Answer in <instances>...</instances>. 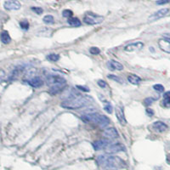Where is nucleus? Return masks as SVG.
Here are the masks:
<instances>
[{
  "instance_id": "25",
  "label": "nucleus",
  "mask_w": 170,
  "mask_h": 170,
  "mask_svg": "<svg viewBox=\"0 0 170 170\" xmlns=\"http://www.w3.org/2000/svg\"><path fill=\"white\" fill-rule=\"evenodd\" d=\"M62 16L63 17H66V18H71L73 16V12L70 10H65L62 11Z\"/></svg>"
},
{
  "instance_id": "20",
  "label": "nucleus",
  "mask_w": 170,
  "mask_h": 170,
  "mask_svg": "<svg viewBox=\"0 0 170 170\" xmlns=\"http://www.w3.org/2000/svg\"><path fill=\"white\" fill-rule=\"evenodd\" d=\"M1 41H2V43H4V44H8L10 43V34L7 31H4L3 33H1Z\"/></svg>"
},
{
  "instance_id": "29",
  "label": "nucleus",
  "mask_w": 170,
  "mask_h": 170,
  "mask_svg": "<svg viewBox=\"0 0 170 170\" xmlns=\"http://www.w3.org/2000/svg\"><path fill=\"white\" fill-rule=\"evenodd\" d=\"M89 52H90V54H92V55H97L100 53V50H99V48H97V47H92V48L89 49Z\"/></svg>"
},
{
  "instance_id": "38",
  "label": "nucleus",
  "mask_w": 170,
  "mask_h": 170,
  "mask_svg": "<svg viewBox=\"0 0 170 170\" xmlns=\"http://www.w3.org/2000/svg\"><path fill=\"white\" fill-rule=\"evenodd\" d=\"M166 162L169 165H170V153H169L166 157Z\"/></svg>"
},
{
  "instance_id": "36",
  "label": "nucleus",
  "mask_w": 170,
  "mask_h": 170,
  "mask_svg": "<svg viewBox=\"0 0 170 170\" xmlns=\"http://www.w3.org/2000/svg\"><path fill=\"white\" fill-rule=\"evenodd\" d=\"M146 114L149 116V117H151V116L154 115V111L153 110L150 109V108H147L146 109Z\"/></svg>"
},
{
  "instance_id": "32",
  "label": "nucleus",
  "mask_w": 170,
  "mask_h": 170,
  "mask_svg": "<svg viewBox=\"0 0 170 170\" xmlns=\"http://www.w3.org/2000/svg\"><path fill=\"white\" fill-rule=\"evenodd\" d=\"M170 0H157L156 2V4L157 5H164V4H169Z\"/></svg>"
},
{
  "instance_id": "17",
  "label": "nucleus",
  "mask_w": 170,
  "mask_h": 170,
  "mask_svg": "<svg viewBox=\"0 0 170 170\" xmlns=\"http://www.w3.org/2000/svg\"><path fill=\"white\" fill-rule=\"evenodd\" d=\"M66 85V83L64 84H56V85H53L50 89V93L51 94H57L60 93L63 89H64V86Z\"/></svg>"
},
{
  "instance_id": "23",
  "label": "nucleus",
  "mask_w": 170,
  "mask_h": 170,
  "mask_svg": "<svg viewBox=\"0 0 170 170\" xmlns=\"http://www.w3.org/2000/svg\"><path fill=\"white\" fill-rule=\"evenodd\" d=\"M47 59L50 61H53V62H56L60 60V55H56V54H50V55H47Z\"/></svg>"
},
{
  "instance_id": "33",
  "label": "nucleus",
  "mask_w": 170,
  "mask_h": 170,
  "mask_svg": "<svg viewBox=\"0 0 170 170\" xmlns=\"http://www.w3.org/2000/svg\"><path fill=\"white\" fill-rule=\"evenodd\" d=\"M77 88H78L79 90L81 91H83V92H88L89 91V88L86 86H81V85H77Z\"/></svg>"
},
{
  "instance_id": "37",
  "label": "nucleus",
  "mask_w": 170,
  "mask_h": 170,
  "mask_svg": "<svg viewBox=\"0 0 170 170\" xmlns=\"http://www.w3.org/2000/svg\"><path fill=\"white\" fill-rule=\"evenodd\" d=\"M163 38H164L165 39H167V40L170 41V33H164V34H163Z\"/></svg>"
},
{
  "instance_id": "6",
  "label": "nucleus",
  "mask_w": 170,
  "mask_h": 170,
  "mask_svg": "<svg viewBox=\"0 0 170 170\" xmlns=\"http://www.w3.org/2000/svg\"><path fill=\"white\" fill-rule=\"evenodd\" d=\"M126 150L125 146L121 144V143H115V144H111L106 148L105 151L108 154L110 153H117V152H121V151H124Z\"/></svg>"
},
{
  "instance_id": "34",
  "label": "nucleus",
  "mask_w": 170,
  "mask_h": 170,
  "mask_svg": "<svg viewBox=\"0 0 170 170\" xmlns=\"http://www.w3.org/2000/svg\"><path fill=\"white\" fill-rule=\"evenodd\" d=\"M97 83H98V85H99L100 88H104L106 87V82H105L104 80H98V82H97Z\"/></svg>"
},
{
  "instance_id": "3",
  "label": "nucleus",
  "mask_w": 170,
  "mask_h": 170,
  "mask_svg": "<svg viewBox=\"0 0 170 170\" xmlns=\"http://www.w3.org/2000/svg\"><path fill=\"white\" fill-rule=\"evenodd\" d=\"M82 120L94 122L101 128H105L110 124V120L106 116L100 115L98 113H88V114L82 116Z\"/></svg>"
},
{
  "instance_id": "12",
  "label": "nucleus",
  "mask_w": 170,
  "mask_h": 170,
  "mask_svg": "<svg viewBox=\"0 0 170 170\" xmlns=\"http://www.w3.org/2000/svg\"><path fill=\"white\" fill-rule=\"evenodd\" d=\"M144 47V44L142 42H135L133 44H128L124 48V50L127 52H134V51H140Z\"/></svg>"
},
{
  "instance_id": "11",
  "label": "nucleus",
  "mask_w": 170,
  "mask_h": 170,
  "mask_svg": "<svg viewBox=\"0 0 170 170\" xmlns=\"http://www.w3.org/2000/svg\"><path fill=\"white\" fill-rule=\"evenodd\" d=\"M151 128L154 131L157 132V133H163L168 129V125L162 121H157L152 123Z\"/></svg>"
},
{
  "instance_id": "14",
  "label": "nucleus",
  "mask_w": 170,
  "mask_h": 170,
  "mask_svg": "<svg viewBox=\"0 0 170 170\" xmlns=\"http://www.w3.org/2000/svg\"><path fill=\"white\" fill-rule=\"evenodd\" d=\"M109 146V141L107 140H99L93 143V147L95 151H100L105 149Z\"/></svg>"
},
{
  "instance_id": "1",
  "label": "nucleus",
  "mask_w": 170,
  "mask_h": 170,
  "mask_svg": "<svg viewBox=\"0 0 170 170\" xmlns=\"http://www.w3.org/2000/svg\"><path fill=\"white\" fill-rule=\"evenodd\" d=\"M90 100H92V98L89 96H83L75 91H71V94L68 96V98L62 101L61 106L66 109L76 110L83 107Z\"/></svg>"
},
{
  "instance_id": "10",
  "label": "nucleus",
  "mask_w": 170,
  "mask_h": 170,
  "mask_svg": "<svg viewBox=\"0 0 170 170\" xmlns=\"http://www.w3.org/2000/svg\"><path fill=\"white\" fill-rule=\"evenodd\" d=\"M27 82L33 88H39L44 84V80L39 76H34V77H31L30 79L27 80Z\"/></svg>"
},
{
  "instance_id": "24",
  "label": "nucleus",
  "mask_w": 170,
  "mask_h": 170,
  "mask_svg": "<svg viewBox=\"0 0 170 170\" xmlns=\"http://www.w3.org/2000/svg\"><path fill=\"white\" fill-rule=\"evenodd\" d=\"M20 27H22V29L27 31V30L29 29V22H28L27 21H26V20L22 21V22H20Z\"/></svg>"
},
{
  "instance_id": "26",
  "label": "nucleus",
  "mask_w": 170,
  "mask_h": 170,
  "mask_svg": "<svg viewBox=\"0 0 170 170\" xmlns=\"http://www.w3.org/2000/svg\"><path fill=\"white\" fill-rule=\"evenodd\" d=\"M156 100V99H154L152 97H148V98H146V99H145L144 100V105H146V106H149V105H151L153 103L154 101Z\"/></svg>"
},
{
  "instance_id": "18",
  "label": "nucleus",
  "mask_w": 170,
  "mask_h": 170,
  "mask_svg": "<svg viewBox=\"0 0 170 170\" xmlns=\"http://www.w3.org/2000/svg\"><path fill=\"white\" fill-rule=\"evenodd\" d=\"M128 81L134 84V85H138L140 82H141V78L140 77H138L137 75H134V74H131V75H128Z\"/></svg>"
},
{
  "instance_id": "15",
  "label": "nucleus",
  "mask_w": 170,
  "mask_h": 170,
  "mask_svg": "<svg viewBox=\"0 0 170 170\" xmlns=\"http://www.w3.org/2000/svg\"><path fill=\"white\" fill-rule=\"evenodd\" d=\"M103 135L107 139H111V140H115L117 138H118V133L117 131L115 128H106L103 133Z\"/></svg>"
},
{
  "instance_id": "13",
  "label": "nucleus",
  "mask_w": 170,
  "mask_h": 170,
  "mask_svg": "<svg viewBox=\"0 0 170 170\" xmlns=\"http://www.w3.org/2000/svg\"><path fill=\"white\" fill-rule=\"evenodd\" d=\"M106 66L110 71H122L123 69V66L120 62L114 60H109L106 64Z\"/></svg>"
},
{
  "instance_id": "39",
  "label": "nucleus",
  "mask_w": 170,
  "mask_h": 170,
  "mask_svg": "<svg viewBox=\"0 0 170 170\" xmlns=\"http://www.w3.org/2000/svg\"><path fill=\"white\" fill-rule=\"evenodd\" d=\"M109 170H116V169H109Z\"/></svg>"
},
{
  "instance_id": "19",
  "label": "nucleus",
  "mask_w": 170,
  "mask_h": 170,
  "mask_svg": "<svg viewBox=\"0 0 170 170\" xmlns=\"http://www.w3.org/2000/svg\"><path fill=\"white\" fill-rule=\"evenodd\" d=\"M163 105L166 108H169L170 107V91L165 92L163 94V100L162 102Z\"/></svg>"
},
{
  "instance_id": "30",
  "label": "nucleus",
  "mask_w": 170,
  "mask_h": 170,
  "mask_svg": "<svg viewBox=\"0 0 170 170\" xmlns=\"http://www.w3.org/2000/svg\"><path fill=\"white\" fill-rule=\"evenodd\" d=\"M31 10H32L33 12H35L36 14H38V15H42L43 12H44V10H43L42 8H40V7H32Z\"/></svg>"
},
{
  "instance_id": "27",
  "label": "nucleus",
  "mask_w": 170,
  "mask_h": 170,
  "mask_svg": "<svg viewBox=\"0 0 170 170\" xmlns=\"http://www.w3.org/2000/svg\"><path fill=\"white\" fill-rule=\"evenodd\" d=\"M107 77H109L110 79H111V80H113V81H115V82H119V83H122V82H123V80H122L121 77H117V76H116V75H108Z\"/></svg>"
},
{
  "instance_id": "22",
  "label": "nucleus",
  "mask_w": 170,
  "mask_h": 170,
  "mask_svg": "<svg viewBox=\"0 0 170 170\" xmlns=\"http://www.w3.org/2000/svg\"><path fill=\"white\" fill-rule=\"evenodd\" d=\"M43 21H44V22L45 24H54L55 19H54V17L52 16L48 15V16H45L44 17Z\"/></svg>"
},
{
  "instance_id": "5",
  "label": "nucleus",
  "mask_w": 170,
  "mask_h": 170,
  "mask_svg": "<svg viewBox=\"0 0 170 170\" xmlns=\"http://www.w3.org/2000/svg\"><path fill=\"white\" fill-rule=\"evenodd\" d=\"M169 13V9L168 8H163V9H161L159 10H157V12H155L154 14H152L151 16H150L148 18L149 22H153L156 21H158L160 19L165 17Z\"/></svg>"
},
{
  "instance_id": "16",
  "label": "nucleus",
  "mask_w": 170,
  "mask_h": 170,
  "mask_svg": "<svg viewBox=\"0 0 170 170\" xmlns=\"http://www.w3.org/2000/svg\"><path fill=\"white\" fill-rule=\"evenodd\" d=\"M158 46L162 51L170 54V41L165 39H160L158 40Z\"/></svg>"
},
{
  "instance_id": "8",
  "label": "nucleus",
  "mask_w": 170,
  "mask_h": 170,
  "mask_svg": "<svg viewBox=\"0 0 170 170\" xmlns=\"http://www.w3.org/2000/svg\"><path fill=\"white\" fill-rule=\"evenodd\" d=\"M115 113L116 117H117L118 122H120L121 125H122V126L126 125L127 121L126 118H125V115H124L123 108L122 106H120V105H117L115 107Z\"/></svg>"
},
{
  "instance_id": "9",
  "label": "nucleus",
  "mask_w": 170,
  "mask_h": 170,
  "mask_svg": "<svg viewBox=\"0 0 170 170\" xmlns=\"http://www.w3.org/2000/svg\"><path fill=\"white\" fill-rule=\"evenodd\" d=\"M46 82L49 85H56V84H64L66 83V79L60 76H48L46 77Z\"/></svg>"
},
{
  "instance_id": "21",
  "label": "nucleus",
  "mask_w": 170,
  "mask_h": 170,
  "mask_svg": "<svg viewBox=\"0 0 170 170\" xmlns=\"http://www.w3.org/2000/svg\"><path fill=\"white\" fill-rule=\"evenodd\" d=\"M68 24L71 26V27H80L81 26V22L79 21V19H77V17H71V18H69L68 19Z\"/></svg>"
},
{
  "instance_id": "35",
  "label": "nucleus",
  "mask_w": 170,
  "mask_h": 170,
  "mask_svg": "<svg viewBox=\"0 0 170 170\" xmlns=\"http://www.w3.org/2000/svg\"><path fill=\"white\" fill-rule=\"evenodd\" d=\"M4 77H5V72L0 69V82H2L4 80Z\"/></svg>"
},
{
  "instance_id": "4",
  "label": "nucleus",
  "mask_w": 170,
  "mask_h": 170,
  "mask_svg": "<svg viewBox=\"0 0 170 170\" xmlns=\"http://www.w3.org/2000/svg\"><path fill=\"white\" fill-rule=\"evenodd\" d=\"M104 21V17L102 16L96 15L93 12H87L83 17V22L88 25H98L102 23Z\"/></svg>"
},
{
  "instance_id": "31",
  "label": "nucleus",
  "mask_w": 170,
  "mask_h": 170,
  "mask_svg": "<svg viewBox=\"0 0 170 170\" xmlns=\"http://www.w3.org/2000/svg\"><path fill=\"white\" fill-rule=\"evenodd\" d=\"M104 110L106 111V112L108 113H111L112 112V106L109 102H106L104 105Z\"/></svg>"
},
{
  "instance_id": "7",
  "label": "nucleus",
  "mask_w": 170,
  "mask_h": 170,
  "mask_svg": "<svg viewBox=\"0 0 170 170\" xmlns=\"http://www.w3.org/2000/svg\"><path fill=\"white\" fill-rule=\"evenodd\" d=\"M4 7L7 10H19L22 4L18 0H8L4 2Z\"/></svg>"
},
{
  "instance_id": "28",
  "label": "nucleus",
  "mask_w": 170,
  "mask_h": 170,
  "mask_svg": "<svg viewBox=\"0 0 170 170\" xmlns=\"http://www.w3.org/2000/svg\"><path fill=\"white\" fill-rule=\"evenodd\" d=\"M153 88L157 92H159V93H163L164 91V87L162 84H155L153 86Z\"/></svg>"
},
{
  "instance_id": "2",
  "label": "nucleus",
  "mask_w": 170,
  "mask_h": 170,
  "mask_svg": "<svg viewBox=\"0 0 170 170\" xmlns=\"http://www.w3.org/2000/svg\"><path fill=\"white\" fill-rule=\"evenodd\" d=\"M97 163L102 167L110 169H117L126 168V163L118 157L111 155H100L97 157Z\"/></svg>"
}]
</instances>
